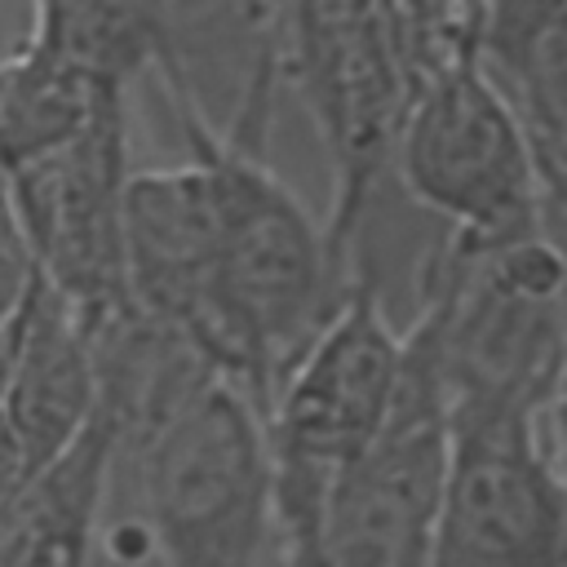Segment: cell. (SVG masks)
Masks as SVG:
<instances>
[{
	"instance_id": "9c48e42d",
	"label": "cell",
	"mask_w": 567,
	"mask_h": 567,
	"mask_svg": "<svg viewBox=\"0 0 567 567\" xmlns=\"http://www.w3.org/2000/svg\"><path fill=\"white\" fill-rule=\"evenodd\" d=\"M9 425L31 478L62 461L97 421V359L75 310L35 275L22 310L9 323Z\"/></svg>"
},
{
	"instance_id": "5bb4252c",
	"label": "cell",
	"mask_w": 567,
	"mask_h": 567,
	"mask_svg": "<svg viewBox=\"0 0 567 567\" xmlns=\"http://www.w3.org/2000/svg\"><path fill=\"white\" fill-rule=\"evenodd\" d=\"M279 567H288V558H279Z\"/></svg>"
},
{
	"instance_id": "8fae6325",
	"label": "cell",
	"mask_w": 567,
	"mask_h": 567,
	"mask_svg": "<svg viewBox=\"0 0 567 567\" xmlns=\"http://www.w3.org/2000/svg\"><path fill=\"white\" fill-rule=\"evenodd\" d=\"M478 58L523 115L540 173L567 168V0L483 9Z\"/></svg>"
},
{
	"instance_id": "ba28073f",
	"label": "cell",
	"mask_w": 567,
	"mask_h": 567,
	"mask_svg": "<svg viewBox=\"0 0 567 567\" xmlns=\"http://www.w3.org/2000/svg\"><path fill=\"white\" fill-rule=\"evenodd\" d=\"M447 447L443 394L408 341V377L390 425L332 483L310 549L288 567H430Z\"/></svg>"
},
{
	"instance_id": "7c38bea8",
	"label": "cell",
	"mask_w": 567,
	"mask_h": 567,
	"mask_svg": "<svg viewBox=\"0 0 567 567\" xmlns=\"http://www.w3.org/2000/svg\"><path fill=\"white\" fill-rule=\"evenodd\" d=\"M35 288V261L18 221V204L9 190V177L0 168V328L22 310L27 292Z\"/></svg>"
},
{
	"instance_id": "4fadbf2b",
	"label": "cell",
	"mask_w": 567,
	"mask_h": 567,
	"mask_svg": "<svg viewBox=\"0 0 567 567\" xmlns=\"http://www.w3.org/2000/svg\"><path fill=\"white\" fill-rule=\"evenodd\" d=\"M540 443H545L549 465L567 483V341H563V359H558V377H554L549 403L540 412Z\"/></svg>"
},
{
	"instance_id": "7a4b0ae2",
	"label": "cell",
	"mask_w": 567,
	"mask_h": 567,
	"mask_svg": "<svg viewBox=\"0 0 567 567\" xmlns=\"http://www.w3.org/2000/svg\"><path fill=\"white\" fill-rule=\"evenodd\" d=\"M474 35L470 9L301 4L279 13L284 75L297 84L332 164L328 244L394 182V146L425 71Z\"/></svg>"
},
{
	"instance_id": "6da1fadb",
	"label": "cell",
	"mask_w": 567,
	"mask_h": 567,
	"mask_svg": "<svg viewBox=\"0 0 567 567\" xmlns=\"http://www.w3.org/2000/svg\"><path fill=\"white\" fill-rule=\"evenodd\" d=\"M182 120L186 151L204 164L217 213L213 323L204 359L235 381L266 416L284 372L346 306L350 284L328 244V226L292 195L266 159V128L217 124L199 97L159 71Z\"/></svg>"
},
{
	"instance_id": "30bf717a",
	"label": "cell",
	"mask_w": 567,
	"mask_h": 567,
	"mask_svg": "<svg viewBox=\"0 0 567 567\" xmlns=\"http://www.w3.org/2000/svg\"><path fill=\"white\" fill-rule=\"evenodd\" d=\"M115 478V425L93 430L40 470L0 518V567H97V532Z\"/></svg>"
},
{
	"instance_id": "52a82bcc",
	"label": "cell",
	"mask_w": 567,
	"mask_h": 567,
	"mask_svg": "<svg viewBox=\"0 0 567 567\" xmlns=\"http://www.w3.org/2000/svg\"><path fill=\"white\" fill-rule=\"evenodd\" d=\"M447 478L430 567H567V483L540 416L478 408L447 416Z\"/></svg>"
},
{
	"instance_id": "3957f363",
	"label": "cell",
	"mask_w": 567,
	"mask_h": 567,
	"mask_svg": "<svg viewBox=\"0 0 567 567\" xmlns=\"http://www.w3.org/2000/svg\"><path fill=\"white\" fill-rule=\"evenodd\" d=\"M115 456L133 470L155 567H279L266 416L235 381L208 377Z\"/></svg>"
},
{
	"instance_id": "277c9868",
	"label": "cell",
	"mask_w": 567,
	"mask_h": 567,
	"mask_svg": "<svg viewBox=\"0 0 567 567\" xmlns=\"http://www.w3.org/2000/svg\"><path fill=\"white\" fill-rule=\"evenodd\" d=\"M403 377L408 332L368 288H350L346 306L284 372L266 408L284 558L310 549L332 483L381 439Z\"/></svg>"
},
{
	"instance_id": "8992f818",
	"label": "cell",
	"mask_w": 567,
	"mask_h": 567,
	"mask_svg": "<svg viewBox=\"0 0 567 567\" xmlns=\"http://www.w3.org/2000/svg\"><path fill=\"white\" fill-rule=\"evenodd\" d=\"M128 102L102 111L66 146L9 173L35 275L75 310L84 332L133 315L124 275Z\"/></svg>"
},
{
	"instance_id": "5b68a950",
	"label": "cell",
	"mask_w": 567,
	"mask_h": 567,
	"mask_svg": "<svg viewBox=\"0 0 567 567\" xmlns=\"http://www.w3.org/2000/svg\"><path fill=\"white\" fill-rule=\"evenodd\" d=\"M394 182L465 248H501L545 226L532 133L487 75L478 44L421 75L399 128Z\"/></svg>"
}]
</instances>
